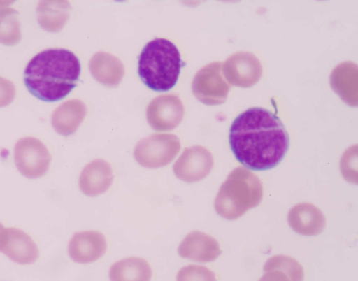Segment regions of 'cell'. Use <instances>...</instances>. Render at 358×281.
<instances>
[{"instance_id": "6da1fadb", "label": "cell", "mask_w": 358, "mask_h": 281, "mask_svg": "<svg viewBox=\"0 0 358 281\" xmlns=\"http://www.w3.org/2000/svg\"><path fill=\"white\" fill-rule=\"evenodd\" d=\"M229 143L236 159L254 171L271 169L285 157L289 145L288 133L271 110L252 107L233 121Z\"/></svg>"}, {"instance_id": "7a4b0ae2", "label": "cell", "mask_w": 358, "mask_h": 281, "mask_svg": "<svg viewBox=\"0 0 358 281\" xmlns=\"http://www.w3.org/2000/svg\"><path fill=\"white\" fill-rule=\"evenodd\" d=\"M81 71L78 58L64 48H48L27 64L24 82L29 92L45 102L66 97L76 86Z\"/></svg>"}, {"instance_id": "3957f363", "label": "cell", "mask_w": 358, "mask_h": 281, "mask_svg": "<svg viewBox=\"0 0 358 281\" xmlns=\"http://www.w3.org/2000/svg\"><path fill=\"white\" fill-rule=\"evenodd\" d=\"M182 61L179 50L168 39L155 38L143 48L138 59L142 82L156 92H165L176 84Z\"/></svg>"}, {"instance_id": "277c9868", "label": "cell", "mask_w": 358, "mask_h": 281, "mask_svg": "<svg viewBox=\"0 0 358 281\" xmlns=\"http://www.w3.org/2000/svg\"><path fill=\"white\" fill-rule=\"evenodd\" d=\"M263 198V186L259 178L243 167L229 173L215 199L217 213L224 219L234 220L257 206Z\"/></svg>"}, {"instance_id": "5b68a950", "label": "cell", "mask_w": 358, "mask_h": 281, "mask_svg": "<svg viewBox=\"0 0 358 281\" xmlns=\"http://www.w3.org/2000/svg\"><path fill=\"white\" fill-rule=\"evenodd\" d=\"M180 150V141L173 134H155L141 139L134 148L136 161L148 168H157L171 163Z\"/></svg>"}, {"instance_id": "8992f818", "label": "cell", "mask_w": 358, "mask_h": 281, "mask_svg": "<svg viewBox=\"0 0 358 281\" xmlns=\"http://www.w3.org/2000/svg\"><path fill=\"white\" fill-rule=\"evenodd\" d=\"M222 66L220 62L208 64L200 69L193 78V94L206 105H220L227 99L231 85L224 78Z\"/></svg>"}, {"instance_id": "52a82bcc", "label": "cell", "mask_w": 358, "mask_h": 281, "mask_svg": "<svg viewBox=\"0 0 358 281\" xmlns=\"http://www.w3.org/2000/svg\"><path fill=\"white\" fill-rule=\"evenodd\" d=\"M14 159L16 167L23 175L36 179L47 173L51 156L39 139L27 136L20 138L15 143Z\"/></svg>"}, {"instance_id": "ba28073f", "label": "cell", "mask_w": 358, "mask_h": 281, "mask_svg": "<svg viewBox=\"0 0 358 281\" xmlns=\"http://www.w3.org/2000/svg\"><path fill=\"white\" fill-rule=\"evenodd\" d=\"M262 66L252 52L240 51L233 53L224 62L222 73L227 82L239 87L255 85L262 75Z\"/></svg>"}, {"instance_id": "9c48e42d", "label": "cell", "mask_w": 358, "mask_h": 281, "mask_svg": "<svg viewBox=\"0 0 358 281\" xmlns=\"http://www.w3.org/2000/svg\"><path fill=\"white\" fill-rule=\"evenodd\" d=\"M213 167L211 152L201 145L186 147L173 165L176 176L186 182L204 179Z\"/></svg>"}, {"instance_id": "30bf717a", "label": "cell", "mask_w": 358, "mask_h": 281, "mask_svg": "<svg viewBox=\"0 0 358 281\" xmlns=\"http://www.w3.org/2000/svg\"><path fill=\"white\" fill-rule=\"evenodd\" d=\"M185 108L181 99L176 94L159 96L150 101L146 110L147 120L157 131H169L182 121Z\"/></svg>"}, {"instance_id": "8fae6325", "label": "cell", "mask_w": 358, "mask_h": 281, "mask_svg": "<svg viewBox=\"0 0 358 281\" xmlns=\"http://www.w3.org/2000/svg\"><path fill=\"white\" fill-rule=\"evenodd\" d=\"M0 250L20 264H31L39 255L37 245L32 238L22 230L14 227L3 229Z\"/></svg>"}, {"instance_id": "7c38bea8", "label": "cell", "mask_w": 358, "mask_h": 281, "mask_svg": "<svg viewBox=\"0 0 358 281\" xmlns=\"http://www.w3.org/2000/svg\"><path fill=\"white\" fill-rule=\"evenodd\" d=\"M107 249L104 236L96 231L75 233L71 238L68 252L72 260L80 264H89L101 257Z\"/></svg>"}, {"instance_id": "4fadbf2b", "label": "cell", "mask_w": 358, "mask_h": 281, "mask_svg": "<svg viewBox=\"0 0 358 281\" xmlns=\"http://www.w3.org/2000/svg\"><path fill=\"white\" fill-rule=\"evenodd\" d=\"M178 251L182 258L198 262L213 261L222 253L217 240L199 231L189 233L180 243Z\"/></svg>"}, {"instance_id": "5bb4252c", "label": "cell", "mask_w": 358, "mask_h": 281, "mask_svg": "<svg viewBox=\"0 0 358 281\" xmlns=\"http://www.w3.org/2000/svg\"><path fill=\"white\" fill-rule=\"evenodd\" d=\"M287 220L291 228L303 236H316L326 226L323 212L315 205L301 203L294 206L289 211Z\"/></svg>"}, {"instance_id": "9a60e30c", "label": "cell", "mask_w": 358, "mask_h": 281, "mask_svg": "<svg viewBox=\"0 0 358 281\" xmlns=\"http://www.w3.org/2000/svg\"><path fill=\"white\" fill-rule=\"evenodd\" d=\"M113 174L110 164L101 159L87 164L79 178V187L88 196H96L106 192L112 185Z\"/></svg>"}, {"instance_id": "2e32d148", "label": "cell", "mask_w": 358, "mask_h": 281, "mask_svg": "<svg viewBox=\"0 0 358 281\" xmlns=\"http://www.w3.org/2000/svg\"><path fill=\"white\" fill-rule=\"evenodd\" d=\"M87 108L79 99H71L60 104L51 116V123L59 134L67 136L73 134L84 120Z\"/></svg>"}, {"instance_id": "e0dca14e", "label": "cell", "mask_w": 358, "mask_h": 281, "mask_svg": "<svg viewBox=\"0 0 358 281\" xmlns=\"http://www.w3.org/2000/svg\"><path fill=\"white\" fill-rule=\"evenodd\" d=\"M89 67L93 77L108 87L118 85L124 75L122 62L115 56L106 52L95 53L90 61Z\"/></svg>"}, {"instance_id": "ac0fdd59", "label": "cell", "mask_w": 358, "mask_h": 281, "mask_svg": "<svg viewBox=\"0 0 358 281\" xmlns=\"http://www.w3.org/2000/svg\"><path fill=\"white\" fill-rule=\"evenodd\" d=\"M71 4L66 1H41L36 7L37 20L45 30L56 32L67 22Z\"/></svg>"}, {"instance_id": "d6986e66", "label": "cell", "mask_w": 358, "mask_h": 281, "mask_svg": "<svg viewBox=\"0 0 358 281\" xmlns=\"http://www.w3.org/2000/svg\"><path fill=\"white\" fill-rule=\"evenodd\" d=\"M152 274V268L148 262L134 257L114 263L109 273L111 280H149Z\"/></svg>"}, {"instance_id": "ffe728a7", "label": "cell", "mask_w": 358, "mask_h": 281, "mask_svg": "<svg viewBox=\"0 0 358 281\" xmlns=\"http://www.w3.org/2000/svg\"><path fill=\"white\" fill-rule=\"evenodd\" d=\"M22 38L19 13L13 8H0V43L17 44Z\"/></svg>"}, {"instance_id": "44dd1931", "label": "cell", "mask_w": 358, "mask_h": 281, "mask_svg": "<svg viewBox=\"0 0 358 281\" xmlns=\"http://www.w3.org/2000/svg\"><path fill=\"white\" fill-rule=\"evenodd\" d=\"M213 275L211 271L203 266L190 265L181 268L176 279L178 280H214Z\"/></svg>"}, {"instance_id": "7402d4cb", "label": "cell", "mask_w": 358, "mask_h": 281, "mask_svg": "<svg viewBox=\"0 0 358 281\" xmlns=\"http://www.w3.org/2000/svg\"><path fill=\"white\" fill-rule=\"evenodd\" d=\"M16 89L13 82L0 76V107L9 105L15 99Z\"/></svg>"}, {"instance_id": "603a6c76", "label": "cell", "mask_w": 358, "mask_h": 281, "mask_svg": "<svg viewBox=\"0 0 358 281\" xmlns=\"http://www.w3.org/2000/svg\"><path fill=\"white\" fill-rule=\"evenodd\" d=\"M3 229H4L3 226L2 225L1 223H0V250H1V236H2V232H3Z\"/></svg>"}]
</instances>
